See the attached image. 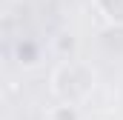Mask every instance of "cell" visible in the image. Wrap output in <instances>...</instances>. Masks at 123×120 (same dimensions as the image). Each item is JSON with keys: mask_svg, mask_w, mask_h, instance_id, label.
<instances>
[{"mask_svg": "<svg viewBox=\"0 0 123 120\" xmlns=\"http://www.w3.org/2000/svg\"><path fill=\"white\" fill-rule=\"evenodd\" d=\"M17 57H20V63H26V66H34L37 57H40V49H37L34 43H29V40H23V43L17 46Z\"/></svg>", "mask_w": 123, "mask_h": 120, "instance_id": "277c9868", "label": "cell"}, {"mask_svg": "<svg viewBox=\"0 0 123 120\" xmlns=\"http://www.w3.org/2000/svg\"><path fill=\"white\" fill-rule=\"evenodd\" d=\"M92 89H94V72L74 57L60 60V66L52 72V94L60 103L80 106V100H86V94Z\"/></svg>", "mask_w": 123, "mask_h": 120, "instance_id": "6da1fadb", "label": "cell"}, {"mask_svg": "<svg viewBox=\"0 0 123 120\" xmlns=\"http://www.w3.org/2000/svg\"><path fill=\"white\" fill-rule=\"evenodd\" d=\"M74 46H77V40H74V34H69V31L57 34V40H55V52H57L60 57H66V60H69V54L74 52Z\"/></svg>", "mask_w": 123, "mask_h": 120, "instance_id": "3957f363", "label": "cell"}, {"mask_svg": "<svg viewBox=\"0 0 123 120\" xmlns=\"http://www.w3.org/2000/svg\"><path fill=\"white\" fill-rule=\"evenodd\" d=\"M46 120H80V109L74 103H57L49 109Z\"/></svg>", "mask_w": 123, "mask_h": 120, "instance_id": "7a4b0ae2", "label": "cell"}]
</instances>
